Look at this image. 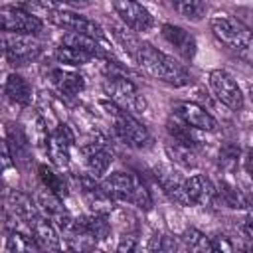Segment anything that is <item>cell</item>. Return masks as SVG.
I'll list each match as a JSON object with an SVG mask.
<instances>
[{
    "label": "cell",
    "mask_w": 253,
    "mask_h": 253,
    "mask_svg": "<svg viewBox=\"0 0 253 253\" xmlns=\"http://www.w3.org/2000/svg\"><path fill=\"white\" fill-rule=\"evenodd\" d=\"M132 59L152 79H158V81L174 85V87H184V85L192 83V75L182 63H178L174 57L162 53L160 49H156L154 45H150L146 42L140 43V47Z\"/></svg>",
    "instance_id": "cell-1"
},
{
    "label": "cell",
    "mask_w": 253,
    "mask_h": 253,
    "mask_svg": "<svg viewBox=\"0 0 253 253\" xmlns=\"http://www.w3.org/2000/svg\"><path fill=\"white\" fill-rule=\"evenodd\" d=\"M101 184L115 202H125L144 211L152 210V194L136 174L111 172L109 176H105Z\"/></svg>",
    "instance_id": "cell-2"
},
{
    "label": "cell",
    "mask_w": 253,
    "mask_h": 253,
    "mask_svg": "<svg viewBox=\"0 0 253 253\" xmlns=\"http://www.w3.org/2000/svg\"><path fill=\"white\" fill-rule=\"evenodd\" d=\"M105 109L109 111V117L113 121L115 134L121 138V142H125L130 148H136V150L148 148L152 144V134L148 132V128L132 113L117 107L115 103H111V105L107 103Z\"/></svg>",
    "instance_id": "cell-3"
},
{
    "label": "cell",
    "mask_w": 253,
    "mask_h": 253,
    "mask_svg": "<svg viewBox=\"0 0 253 253\" xmlns=\"http://www.w3.org/2000/svg\"><path fill=\"white\" fill-rule=\"evenodd\" d=\"M210 30L219 43L231 51H247L251 45V30L229 14H215L210 20Z\"/></svg>",
    "instance_id": "cell-4"
},
{
    "label": "cell",
    "mask_w": 253,
    "mask_h": 253,
    "mask_svg": "<svg viewBox=\"0 0 253 253\" xmlns=\"http://www.w3.org/2000/svg\"><path fill=\"white\" fill-rule=\"evenodd\" d=\"M2 43H4V55H6L8 63H12L16 67L36 61L43 51V43L34 34L4 32Z\"/></svg>",
    "instance_id": "cell-5"
},
{
    "label": "cell",
    "mask_w": 253,
    "mask_h": 253,
    "mask_svg": "<svg viewBox=\"0 0 253 253\" xmlns=\"http://www.w3.org/2000/svg\"><path fill=\"white\" fill-rule=\"evenodd\" d=\"M105 95L111 99V103H115L117 107L128 111V113H144L146 109V99L140 95V91L136 89V85L126 79L125 75H109L103 83Z\"/></svg>",
    "instance_id": "cell-6"
},
{
    "label": "cell",
    "mask_w": 253,
    "mask_h": 253,
    "mask_svg": "<svg viewBox=\"0 0 253 253\" xmlns=\"http://www.w3.org/2000/svg\"><path fill=\"white\" fill-rule=\"evenodd\" d=\"M47 20L51 24H55L57 28L65 30V32L85 34V36H91V38H95L99 42H105L103 28L95 20H91V18L79 14V12H73V10H51L47 14Z\"/></svg>",
    "instance_id": "cell-7"
},
{
    "label": "cell",
    "mask_w": 253,
    "mask_h": 253,
    "mask_svg": "<svg viewBox=\"0 0 253 253\" xmlns=\"http://www.w3.org/2000/svg\"><path fill=\"white\" fill-rule=\"evenodd\" d=\"M210 89L211 93L215 95V99L225 105L227 109L231 111H241L243 109V93H241V87L237 85V81L223 69H213L210 71Z\"/></svg>",
    "instance_id": "cell-8"
},
{
    "label": "cell",
    "mask_w": 253,
    "mask_h": 253,
    "mask_svg": "<svg viewBox=\"0 0 253 253\" xmlns=\"http://www.w3.org/2000/svg\"><path fill=\"white\" fill-rule=\"evenodd\" d=\"M111 235V221L105 213L79 215L73 219V229L67 239L79 241H101Z\"/></svg>",
    "instance_id": "cell-9"
},
{
    "label": "cell",
    "mask_w": 253,
    "mask_h": 253,
    "mask_svg": "<svg viewBox=\"0 0 253 253\" xmlns=\"http://www.w3.org/2000/svg\"><path fill=\"white\" fill-rule=\"evenodd\" d=\"M2 30L4 32H16V34H40L43 28V22L40 16H34L32 12L18 8V6H4L0 10Z\"/></svg>",
    "instance_id": "cell-10"
},
{
    "label": "cell",
    "mask_w": 253,
    "mask_h": 253,
    "mask_svg": "<svg viewBox=\"0 0 253 253\" xmlns=\"http://www.w3.org/2000/svg\"><path fill=\"white\" fill-rule=\"evenodd\" d=\"M113 10L119 20L134 32H148L154 26L152 14L138 0H113Z\"/></svg>",
    "instance_id": "cell-11"
},
{
    "label": "cell",
    "mask_w": 253,
    "mask_h": 253,
    "mask_svg": "<svg viewBox=\"0 0 253 253\" xmlns=\"http://www.w3.org/2000/svg\"><path fill=\"white\" fill-rule=\"evenodd\" d=\"M79 190L85 198V204L91 208L93 213H111L115 208V200L109 196V192L103 188V184H97L95 176L91 174H81L77 178Z\"/></svg>",
    "instance_id": "cell-12"
},
{
    "label": "cell",
    "mask_w": 253,
    "mask_h": 253,
    "mask_svg": "<svg viewBox=\"0 0 253 253\" xmlns=\"http://www.w3.org/2000/svg\"><path fill=\"white\" fill-rule=\"evenodd\" d=\"M217 200V188L206 174H194L184 180L186 206H211Z\"/></svg>",
    "instance_id": "cell-13"
},
{
    "label": "cell",
    "mask_w": 253,
    "mask_h": 253,
    "mask_svg": "<svg viewBox=\"0 0 253 253\" xmlns=\"http://www.w3.org/2000/svg\"><path fill=\"white\" fill-rule=\"evenodd\" d=\"M81 156H83V162H85V168L89 170L91 176L95 178H101L107 174L111 162H113V152L109 150L107 142L103 138H95L87 144H83L79 148Z\"/></svg>",
    "instance_id": "cell-14"
},
{
    "label": "cell",
    "mask_w": 253,
    "mask_h": 253,
    "mask_svg": "<svg viewBox=\"0 0 253 253\" xmlns=\"http://www.w3.org/2000/svg\"><path fill=\"white\" fill-rule=\"evenodd\" d=\"M75 138L73 132L67 125H57L51 132H49V140H47V154L51 158V162L57 168H67L69 166V158H71V146H73Z\"/></svg>",
    "instance_id": "cell-15"
},
{
    "label": "cell",
    "mask_w": 253,
    "mask_h": 253,
    "mask_svg": "<svg viewBox=\"0 0 253 253\" xmlns=\"http://www.w3.org/2000/svg\"><path fill=\"white\" fill-rule=\"evenodd\" d=\"M40 215L38 202L32 200V196L20 192V190H8L6 192V219L10 221H30Z\"/></svg>",
    "instance_id": "cell-16"
},
{
    "label": "cell",
    "mask_w": 253,
    "mask_h": 253,
    "mask_svg": "<svg viewBox=\"0 0 253 253\" xmlns=\"http://www.w3.org/2000/svg\"><path fill=\"white\" fill-rule=\"evenodd\" d=\"M174 113L186 121L190 126L198 128V130H206V132H215L217 130V121L210 115V111H206L202 105L192 103V101H182L174 105Z\"/></svg>",
    "instance_id": "cell-17"
},
{
    "label": "cell",
    "mask_w": 253,
    "mask_h": 253,
    "mask_svg": "<svg viewBox=\"0 0 253 253\" xmlns=\"http://www.w3.org/2000/svg\"><path fill=\"white\" fill-rule=\"evenodd\" d=\"M160 34H162L164 42H166L182 59L190 61V59L196 55L198 43H196V38H194L188 30H184V28H180V26H174V24H164Z\"/></svg>",
    "instance_id": "cell-18"
},
{
    "label": "cell",
    "mask_w": 253,
    "mask_h": 253,
    "mask_svg": "<svg viewBox=\"0 0 253 253\" xmlns=\"http://www.w3.org/2000/svg\"><path fill=\"white\" fill-rule=\"evenodd\" d=\"M30 233H32V237L38 241V245H40V249H49V251H57V249H61L63 245H61V237H59V231H57V227H55V223L49 219V217H45V215H38V217H34L32 221H30Z\"/></svg>",
    "instance_id": "cell-19"
},
{
    "label": "cell",
    "mask_w": 253,
    "mask_h": 253,
    "mask_svg": "<svg viewBox=\"0 0 253 253\" xmlns=\"http://www.w3.org/2000/svg\"><path fill=\"white\" fill-rule=\"evenodd\" d=\"M154 176H156V182L162 188V192L172 202L186 206V202H184V180L186 178H182L178 170H174L172 166H156Z\"/></svg>",
    "instance_id": "cell-20"
},
{
    "label": "cell",
    "mask_w": 253,
    "mask_h": 253,
    "mask_svg": "<svg viewBox=\"0 0 253 253\" xmlns=\"http://www.w3.org/2000/svg\"><path fill=\"white\" fill-rule=\"evenodd\" d=\"M47 79L61 95H67V97H75L85 89V77L71 69H63V67L49 69Z\"/></svg>",
    "instance_id": "cell-21"
},
{
    "label": "cell",
    "mask_w": 253,
    "mask_h": 253,
    "mask_svg": "<svg viewBox=\"0 0 253 253\" xmlns=\"http://www.w3.org/2000/svg\"><path fill=\"white\" fill-rule=\"evenodd\" d=\"M4 140L8 142V148L12 152L14 164H28L30 162L32 142H30V136L26 134V130L20 125H8Z\"/></svg>",
    "instance_id": "cell-22"
},
{
    "label": "cell",
    "mask_w": 253,
    "mask_h": 253,
    "mask_svg": "<svg viewBox=\"0 0 253 253\" xmlns=\"http://www.w3.org/2000/svg\"><path fill=\"white\" fill-rule=\"evenodd\" d=\"M166 130H168V134H170V138L172 140H176V142H180V144H186V146H190V148H198L200 146V138H198V134H196V130L198 128H194V126H190L186 121H182L176 113L166 121Z\"/></svg>",
    "instance_id": "cell-23"
},
{
    "label": "cell",
    "mask_w": 253,
    "mask_h": 253,
    "mask_svg": "<svg viewBox=\"0 0 253 253\" xmlns=\"http://www.w3.org/2000/svg\"><path fill=\"white\" fill-rule=\"evenodd\" d=\"M215 188H217V200L223 206H227L231 210H247L251 206L245 190H241L239 186H235V184H231L227 180H221Z\"/></svg>",
    "instance_id": "cell-24"
},
{
    "label": "cell",
    "mask_w": 253,
    "mask_h": 253,
    "mask_svg": "<svg viewBox=\"0 0 253 253\" xmlns=\"http://www.w3.org/2000/svg\"><path fill=\"white\" fill-rule=\"evenodd\" d=\"M4 93L6 97L16 103V105H30L32 103V87L28 85V81L24 77H20L18 73H10L8 79H6V85H4Z\"/></svg>",
    "instance_id": "cell-25"
},
{
    "label": "cell",
    "mask_w": 253,
    "mask_h": 253,
    "mask_svg": "<svg viewBox=\"0 0 253 253\" xmlns=\"http://www.w3.org/2000/svg\"><path fill=\"white\" fill-rule=\"evenodd\" d=\"M109 30H111L113 38L117 40V43H119L130 57H134V53L138 51V47H140V43H142V42L134 36V30H130L126 24L117 22V20H109Z\"/></svg>",
    "instance_id": "cell-26"
},
{
    "label": "cell",
    "mask_w": 253,
    "mask_h": 253,
    "mask_svg": "<svg viewBox=\"0 0 253 253\" xmlns=\"http://www.w3.org/2000/svg\"><path fill=\"white\" fill-rule=\"evenodd\" d=\"M53 57L57 63L61 65H69V67H79V65H87L89 61L95 59L93 53L85 51V49H79V47H71V45H59L55 47L53 51Z\"/></svg>",
    "instance_id": "cell-27"
},
{
    "label": "cell",
    "mask_w": 253,
    "mask_h": 253,
    "mask_svg": "<svg viewBox=\"0 0 253 253\" xmlns=\"http://www.w3.org/2000/svg\"><path fill=\"white\" fill-rule=\"evenodd\" d=\"M61 200H63V198H59L57 194H53V192L47 190V188H43V190L38 192V196H36L40 213L45 215V217H49L51 221L57 219V217H61V215L65 213V208H63V202H61Z\"/></svg>",
    "instance_id": "cell-28"
},
{
    "label": "cell",
    "mask_w": 253,
    "mask_h": 253,
    "mask_svg": "<svg viewBox=\"0 0 253 253\" xmlns=\"http://www.w3.org/2000/svg\"><path fill=\"white\" fill-rule=\"evenodd\" d=\"M61 43L63 45H71V47H79V49H85L89 53H93L95 57H103L105 55V47H103V42L91 38V36H85V34H75V32H67L63 34L61 38Z\"/></svg>",
    "instance_id": "cell-29"
},
{
    "label": "cell",
    "mask_w": 253,
    "mask_h": 253,
    "mask_svg": "<svg viewBox=\"0 0 253 253\" xmlns=\"http://www.w3.org/2000/svg\"><path fill=\"white\" fill-rule=\"evenodd\" d=\"M194 150H196V148H190V146H186V144H180V142H176V140H172V138H170V142L166 144V154H168V158H170L174 164L182 166V168H194V166L198 164Z\"/></svg>",
    "instance_id": "cell-30"
},
{
    "label": "cell",
    "mask_w": 253,
    "mask_h": 253,
    "mask_svg": "<svg viewBox=\"0 0 253 253\" xmlns=\"http://www.w3.org/2000/svg\"><path fill=\"white\" fill-rule=\"evenodd\" d=\"M40 245L32 237V233H22L18 229H10L6 237V253H28V251H38Z\"/></svg>",
    "instance_id": "cell-31"
},
{
    "label": "cell",
    "mask_w": 253,
    "mask_h": 253,
    "mask_svg": "<svg viewBox=\"0 0 253 253\" xmlns=\"http://www.w3.org/2000/svg\"><path fill=\"white\" fill-rule=\"evenodd\" d=\"M168 4L186 20L198 22L206 14V4L204 0H168Z\"/></svg>",
    "instance_id": "cell-32"
},
{
    "label": "cell",
    "mask_w": 253,
    "mask_h": 253,
    "mask_svg": "<svg viewBox=\"0 0 253 253\" xmlns=\"http://www.w3.org/2000/svg\"><path fill=\"white\" fill-rule=\"evenodd\" d=\"M38 172H40V180H42L43 188L51 190V192L57 194L59 198H65V196H67V182L63 180L61 174L53 172V170L47 168V166H40Z\"/></svg>",
    "instance_id": "cell-33"
},
{
    "label": "cell",
    "mask_w": 253,
    "mask_h": 253,
    "mask_svg": "<svg viewBox=\"0 0 253 253\" xmlns=\"http://www.w3.org/2000/svg\"><path fill=\"white\" fill-rule=\"evenodd\" d=\"M180 241L186 249L190 251H213L211 249V239L208 235H204L202 231H198L196 227H190L186 229L182 235H180Z\"/></svg>",
    "instance_id": "cell-34"
},
{
    "label": "cell",
    "mask_w": 253,
    "mask_h": 253,
    "mask_svg": "<svg viewBox=\"0 0 253 253\" xmlns=\"http://www.w3.org/2000/svg\"><path fill=\"white\" fill-rule=\"evenodd\" d=\"M239 162V148L235 144H225L219 150V166L225 172H233Z\"/></svg>",
    "instance_id": "cell-35"
},
{
    "label": "cell",
    "mask_w": 253,
    "mask_h": 253,
    "mask_svg": "<svg viewBox=\"0 0 253 253\" xmlns=\"http://www.w3.org/2000/svg\"><path fill=\"white\" fill-rule=\"evenodd\" d=\"M176 247H178V243L170 235H156V237H152V243L148 245V249H158V251H174Z\"/></svg>",
    "instance_id": "cell-36"
},
{
    "label": "cell",
    "mask_w": 253,
    "mask_h": 253,
    "mask_svg": "<svg viewBox=\"0 0 253 253\" xmlns=\"http://www.w3.org/2000/svg\"><path fill=\"white\" fill-rule=\"evenodd\" d=\"M210 239H211V249L213 251H233V243L229 241V237L215 235V237H210Z\"/></svg>",
    "instance_id": "cell-37"
},
{
    "label": "cell",
    "mask_w": 253,
    "mask_h": 253,
    "mask_svg": "<svg viewBox=\"0 0 253 253\" xmlns=\"http://www.w3.org/2000/svg\"><path fill=\"white\" fill-rule=\"evenodd\" d=\"M239 231H241V235H243L247 241L253 243V211H249L247 217L239 223Z\"/></svg>",
    "instance_id": "cell-38"
},
{
    "label": "cell",
    "mask_w": 253,
    "mask_h": 253,
    "mask_svg": "<svg viewBox=\"0 0 253 253\" xmlns=\"http://www.w3.org/2000/svg\"><path fill=\"white\" fill-rule=\"evenodd\" d=\"M119 251H134L136 249V237L134 235H123L121 243L117 245Z\"/></svg>",
    "instance_id": "cell-39"
},
{
    "label": "cell",
    "mask_w": 253,
    "mask_h": 253,
    "mask_svg": "<svg viewBox=\"0 0 253 253\" xmlns=\"http://www.w3.org/2000/svg\"><path fill=\"white\" fill-rule=\"evenodd\" d=\"M12 164H14V158H12V152L8 148V142L4 140L2 142V166H4V170H8Z\"/></svg>",
    "instance_id": "cell-40"
},
{
    "label": "cell",
    "mask_w": 253,
    "mask_h": 253,
    "mask_svg": "<svg viewBox=\"0 0 253 253\" xmlns=\"http://www.w3.org/2000/svg\"><path fill=\"white\" fill-rule=\"evenodd\" d=\"M53 4H61V6H69V8H85L89 6V0H49Z\"/></svg>",
    "instance_id": "cell-41"
},
{
    "label": "cell",
    "mask_w": 253,
    "mask_h": 253,
    "mask_svg": "<svg viewBox=\"0 0 253 253\" xmlns=\"http://www.w3.org/2000/svg\"><path fill=\"white\" fill-rule=\"evenodd\" d=\"M245 172L249 174V178L253 180V148L247 152V156H245Z\"/></svg>",
    "instance_id": "cell-42"
},
{
    "label": "cell",
    "mask_w": 253,
    "mask_h": 253,
    "mask_svg": "<svg viewBox=\"0 0 253 253\" xmlns=\"http://www.w3.org/2000/svg\"><path fill=\"white\" fill-rule=\"evenodd\" d=\"M249 97H251V101H253V85L249 87Z\"/></svg>",
    "instance_id": "cell-43"
},
{
    "label": "cell",
    "mask_w": 253,
    "mask_h": 253,
    "mask_svg": "<svg viewBox=\"0 0 253 253\" xmlns=\"http://www.w3.org/2000/svg\"><path fill=\"white\" fill-rule=\"evenodd\" d=\"M251 16H253V14H251ZM251 20H253V18H251Z\"/></svg>",
    "instance_id": "cell-44"
}]
</instances>
